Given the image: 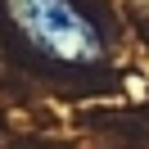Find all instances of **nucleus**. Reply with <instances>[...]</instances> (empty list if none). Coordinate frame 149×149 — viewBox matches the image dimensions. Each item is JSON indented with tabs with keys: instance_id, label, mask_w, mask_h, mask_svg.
<instances>
[{
	"instance_id": "f257e3e1",
	"label": "nucleus",
	"mask_w": 149,
	"mask_h": 149,
	"mask_svg": "<svg viewBox=\"0 0 149 149\" xmlns=\"http://www.w3.org/2000/svg\"><path fill=\"white\" fill-rule=\"evenodd\" d=\"M14 27L59 63H95L104 54V36L72 0H5Z\"/></svg>"
}]
</instances>
